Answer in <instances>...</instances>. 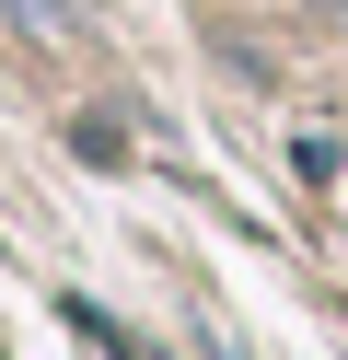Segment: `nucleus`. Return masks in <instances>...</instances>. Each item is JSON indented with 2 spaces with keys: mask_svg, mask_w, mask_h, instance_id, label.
Wrapping results in <instances>:
<instances>
[{
  "mask_svg": "<svg viewBox=\"0 0 348 360\" xmlns=\"http://www.w3.org/2000/svg\"><path fill=\"white\" fill-rule=\"evenodd\" d=\"M0 12H12V24H23V35H46V47H58V35H70V24H82V0H0Z\"/></svg>",
  "mask_w": 348,
  "mask_h": 360,
  "instance_id": "nucleus-1",
  "label": "nucleus"
},
{
  "mask_svg": "<svg viewBox=\"0 0 348 360\" xmlns=\"http://www.w3.org/2000/svg\"><path fill=\"white\" fill-rule=\"evenodd\" d=\"M325 24H337V35H348V0H325Z\"/></svg>",
  "mask_w": 348,
  "mask_h": 360,
  "instance_id": "nucleus-2",
  "label": "nucleus"
}]
</instances>
